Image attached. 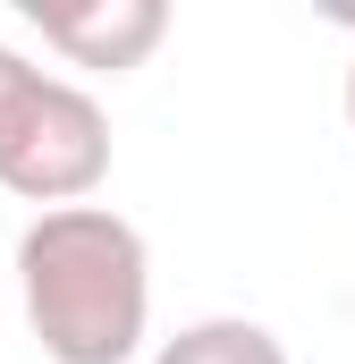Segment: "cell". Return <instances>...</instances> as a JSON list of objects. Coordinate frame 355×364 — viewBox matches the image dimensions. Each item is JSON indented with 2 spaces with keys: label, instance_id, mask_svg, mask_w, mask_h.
<instances>
[{
  "label": "cell",
  "instance_id": "obj_1",
  "mask_svg": "<svg viewBox=\"0 0 355 364\" xmlns=\"http://www.w3.org/2000/svg\"><path fill=\"white\" fill-rule=\"evenodd\" d=\"M26 331L51 364H136L153 331V255L144 229L110 203L34 212L17 237Z\"/></svg>",
  "mask_w": 355,
  "mask_h": 364
},
{
  "label": "cell",
  "instance_id": "obj_2",
  "mask_svg": "<svg viewBox=\"0 0 355 364\" xmlns=\"http://www.w3.org/2000/svg\"><path fill=\"white\" fill-rule=\"evenodd\" d=\"M102 178H110V119H102V102L85 85H68V77H34V93L17 102V119L0 136V186L43 203V212H68Z\"/></svg>",
  "mask_w": 355,
  "mask_h": 364
},
{
  "label": "cell",
  "instance_id": "obj_3",
  "mask_svg": "<svg viewBox=\"0 0 355 364\" xmlns=\"http://www.w3.org/2000/svg\"><path fill=\"white\" fill-rule=\"evenodd\" d=\"M26 17L68 68H102V77L144 68L161 51V34H170L161 0H26Z\"/></svg>",
  "mask_w": 355,
  "mask_h": 364
},
{
  "label": "cell",
  "instance_id": "obj_4",
  "mask_svg": "<svg viewBox=\"0 0 355 364\" xmlns=\"http://www.w3.org/2000/svg\"><path fill=\"white\" fill-rule=\"evenodd\" d=\"M153 364H288V348H279V331H271V322H246V314H203V322H186L178 339H161Z\"/></svg>",
  "mask_w": 355,
  "mask_h": 364
},
{
  "label": "cell",
  "instance_id": "obj_5",
  "mask_svg": "<svg viewBox=\"0 0 355 364\" xmlns=\"http://www.w3.org/2000/svg\"><path fill=\"white\" fill-rule=\"evenodd\" d=\"M34 77H43V68H34V60H26L17 43H0V136H9V119H17V102L34 93Z\"/></svg>",
  "mask_w": 355,
  "mask_h": 364
},
{
  "label": "cell",
  "instance_id": "obj_6",
  "mask_svg": "<svg viewBox=\"0 0 355 364\" xmlns=\"http://www.w3.org/2000/svg\"><path fill=\"white\" fill-rule=\"evenodd\" d=\"M347 127H355V60H347Z\"/></svg>",
  "mask_w": 355,
  "mask_h": 364
}]
</instances>
